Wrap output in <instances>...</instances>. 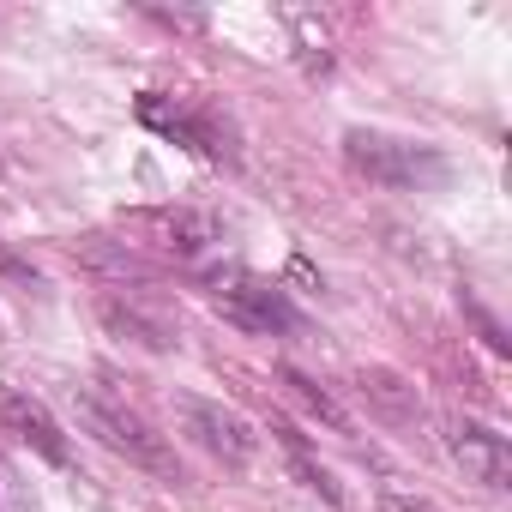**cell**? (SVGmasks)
Masks as SVG:
<instances>
[{
	"label": "cell",
	"instance_id": "cell-1",
	"mask_svg": "<svg viewBox=\"0 0 512 512\" xmlns=\"http://www.w3.org/2000/svg\"><path fill=\"white\" fill-rule=\"evenodd\" d=\"M205 302L241 326V332H260V338H290L308 326V314L290 302V290L278 278H260V272H247V266H211L205 272Z\"/></svg>",
	"mask_w": 512,
	"mask_h": 512
},
{
	"label": "cell",
	"instance_id": "cell-2",
	"mask_svg": "<svg viewBox=\"0 0 512 512\" xmlns=\"http://www.w3.org/2000/svg\"><path fill=\"white\" fill-rule=\"evenodd\" d=\"M344 157L362 181L386 187V193H428L446 181V157L428 139H398V133H374V127H350L344 133Z\"/></svg>",
	"mask_w": 512,
	"mask_h": 512
},
{
	"label": "cell",
	"instance_id": "cell-3",
	"mask_svg": "<svg viewBox=\"0 0 512 512\" xmlns=\"http://www.w3.org/2000/svg\"><path fill=\"white\" fill-rule=\"evenodd\" d=\"M73 416H79L109 452H121L127 464H139V470H151V476H175V452L163 446V434H151V422H145L133 404H121L115 392H103V386H73Z\"/></svg>",
	"mask_w": 512,
	"mask_h": 512
},
{
	"label": "cell",
	"instance_id": "cell-4",
	"mask_svg": "<svg viewBox=\"0 0 512 512\" xmlns=\"http://www.w3.org/2000/svg\"><path fill=\"white\" fill-rule=\"evenodd\" d=\"M175 410H181V422H187L193 446H205V452H211L217 464H229V470H241L253 452H260V434H253V422H247L241 410H229V404H211V398H181Z\"/></svg>",
	"mask_w": 512,
	"mask_h": 512
},
{
	"label": "cell",
	"instance_id": "cell-5",
	"mask_svg": "<svg viewBox=\"0 0 512 512\" xmlns=\"http://www.w3.org/2000/svg\"><path fill=\"white\" fill-rule=\"evenodd\" d=\"M446 452L482 488H506L512 482V440L500 428H488V422H452L446 428Z\"/></svg>",
	"mask_w": 512,
	"mask_h": 512
},
{
	"label": "cell",
	"instance_id": "cell-6",
	"mask_svg": "<svg viewBox=\"0 0 512 512\" xmlns=\"http://www.w3.org/2000/svg\"><path fill=\"white\" fill-rule=\"evenodd\" d=\"M0 422H7V434H13L19 446H31L43 464H55V470L73 464L67 434H61V422L49 416L43 398H31V392H19V386H0Z\"/></svg>",
	"mask_w": 512,
	"mask_h": 512
},
{
	"label": "cell",
	"instance_id": "cell-7",
	"mask_svg": "<svg viewBox=\"0 0 512 512\" xmlns=\"http://www.w3.org/2000/svg\"><path fill=\"white\" fill-rule=\"evenodd\" d=\"M139 121H145V127H157L163 139H175V145H187V151L211 157V163L235 157V151L223 145L217 121H205V115H193L187 103H169V97H157V91H145V97H139Z\"/></svg>",
	"mask_w": 512,
	"mask_h": 512
},
{
	"label": "cell",
	"instance_id": "cell-8",
	"mask_svg": "<svg viewBox=\"0 0 512 512\" xmlns=\"http://www.w3.org/2000/svg\"><path fill=\"white\" fill-rule=\"evenodd\" d=\"M139 229H151V235H157V247L181 253V260H199V253L217 241L211 217H199V211H145V217H139Z\"/></svg>",
	"mask_w": 512,
	"mask_h": 512
},
{
	"label": "cell",
	"instance_id": "cell-9",
	"mask_svg": "<svg viewBox=\"0 0 512 512\" xmlns=\"http://www.w3.org/2000/svg\"><path fill=\"white\" fill-rule=\"evenodd\" d=\"M103 320H109V332H121V338H133V344H145V350H175V326H169L163 314H145L139 302L103 296Z\"/></svg>",
	"mask_w": 512,
	"mask_h": 512
},
{
	"label": "cell",
	"instance_id": "cell-10",
	"mask_svg": "<svg viewBox=\"0 0 512 512\" xmlns=\"http://www.w3.org/2000/svg\"><path fill=\"white\" fill-rule=\"evenodd\" d=\"M278 380L290 386V398H302V404H308V416H320L326 428H338V434H350V416H344V410H338V404H332V398H326V392H320L314 380H308V374H296V368H284Z\"/></svg>",
	"mask_w": 512,
	"mask_h": 512
},
{
	"label": "cell",
	"instance_id": "cell-11",
	"mask_svg": "<svg viewBox=\"0 0 512 512\" xmlns=\"http://www.w3.org/2000/svg\"><path fill=\"white\" fill-rule=\"evenodd\" d=\"M278 440H284V452H290V464H296V470L308 476V488H314V494H326V500L338 506V482H332V470H326V464H314V458H308V446H302V434H290V428L278 422Z\"/></svg>",
	"mask_w": 512,
	"mask_h": 512
},
{
	"label": "cell",
	"instance_id": "cell-12",
	"mask_svg": "<svg viewBox=\"0 0 512 512\" xmlns=\"http://www.w3.org/2000/svg\"><path fill=\"white\" fill-rule=\"evenodd\" d=\"M386 512H434L428 500H410V494H398V488H386Z\"/></svg>",
	"mask_w": 512,
	"mask_h": 512
}]
</instances>
